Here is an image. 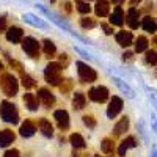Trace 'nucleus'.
Instances as JSON below:
<instances>
[{
    "label": "nucleus",
    "instance_id": "obj_2",
    "mask_svg": "<svg viewBox=\"0 0 157 157\" xmlns=\"http://www.w3.org/2000/svg\"><path fill=\"white\" fill-rule=\"evenodd\" d=\"M44 78L46 82L52 86H60V82H63L61 78V66L58 61H50L46 69H44Z\"/></svg>",
    "mask_w": 157,
    "mask_h": 157
},
{
    "label": "nucleus",
    "instance_id": "obj_39",
    "mask_svg": "<svg viewBox=\"0 0 157 157\" xmlns=\"http://www.w3.org/2000/svg\"><path fill=\"white\" fill-rule=\"evenodd\" d=\"M123 60L124 61H132L134 60V54H132V52H124V54H123Z\"/></svg>",
    "mask_w": 157,
    "mask_h": 157
},
{
    "label": "nucleus",
    "instance_id": "obj_11",
    "mask_svg": "<svg viewBox=\"0 0 157 157\" xmlns=\"http://www.w3.org/2000/svg\"><path fill=\"white\" fill-rule=\"evenodd\" d=\"M54 118L61 130H68L69 129V113L66 110H55Z\"/></svg>",
    "mask_w": 157,
    "mask_h": 157
},
{
    "label": "nucleus",
    "instance_id": "obj_42",
    "mask_svg": "<svg viewBox=\"0 0 157 157\" xmlns=\"http://www.w3.org/2000/svg\"><path fill=\"white\" fill-rule=\"evenodd\" d=\"M112 3L116 5V6H121V5L124 3V0H112Z\"/></svg>",
    "mask_w": 157,
    "mask_h": 157
},
{
    "label": "nucleus",
    "instance_id": "obj_18",
    "mask_svg": "<svg viewBox=\"0 0 157 157\" xmlns=\"http://www.w3.org/2000/svg\"><path fill=\"white\" fill-rule=\"evenodd\" d=\"M24 104L30 112H36L39 109V101H38V96L32 94V93H27L24 94Z\"/></svg>",
    "mask_w": 157,
    "mask_h": 157
},
{
    "label": "nucleus",
    "instance_id": "obj_10",
    "mask_svg": "<svg viewBox=\"0 0 157 157\" xmlns=\"http://www.w3.org/2000/svg\"><path fill=\"white\" fill-rule=\"evenodd\" d=\"M138 19H140V10H137L135 6L129 8L127 14H126V24H127V25H129V27L132 29V30L138 29V25H140Z\"/></svg>",
    "mask_w": 157,
    "mask_h": 157
},
{
    "label": "nucleus",
    "instance_id": "obj_17",
    "mask_svg": "<svg viewBox=\"0 0 157 157\" xmlns=\"http://www.w3.org/2000/svg\"><path fill=\"white\" fill-rule=\"evenodd\" d=\"M110 24L112 25H116V27H121L124 24V11L121 6H116L113 10V13L110 14Z\"/></svg>",
    "mask_w": 157,
    "mask_h": 157
},
{
    "label": "nucleus",
    "instance_id": "obj_36",
    "mask_svg": "<svg viewBox=\"0 0 157 157\" xmlns=\"http://www.w3.org/2000/svg\"><path fill=\"white\" fill-rule=\"evenodd\" d=\"M101 27H102V30H104V33H105V35H113V25H109L105 22H102Z\"/></svg>",
    "mask_w": 157,
    "mask_h": 157
},
{
    "label": "nucleus",
    "instance_id": "obj_32",
    "mask_svg": "<svg viewBox=\"0 0 157 157\" xmlns=\"http://www.w3.org/2000/svg\"><path fill=\"white\" fill-rule=\"evenodd\" d=\"M145 63L146 64H157V52L155 50H146Z\"/></svg>",
    "mask_w": 157,
    "mask_h": 157
},
{
    "label": "nucleus",
    "instance_id": "obj_14",
    "mask_svg": "<svg viewBox=\"0 0 157 157\" xmlns=\"http://www.w3.org/2000/svg\"><path fill=\"white\" fill-rule=\"evenodd\" d=\"M138 145L137 143V140H135V137H127V138H124L123 141H121V145H120V148H118V155H121V157H124L126 155V152L130 149V148H135Z\"/></svg>",
    "mask_w": 157,
    "mask_h": 157
},
{
    "label": "nucleus",
    "instance_id": "obj_31",
    "mask_svg": "<svg viewBox=\"0 0 157 157\" xmlns=\"http://www.w3.org/2000/svg\"><path fill=\"white\" fill-rule=\"evenodd\" d=\"M80 25H82V29L88 30V29H94L96 25H98V22L93 17H82L80 19Z\"/></svg>",
    "mask_w": 157,
    "mask_h": 157
},
{
    "label": "nucleus",
    "instance_id": "obj_38",
    "mask_svg": "<svg viewBox=\"0 0 157 157\" xmlns=\"http://www.w3.org/2000/svg\"><path fill=\"white\" fill-rule=\"evenodd\" d=\"M0 32H6V19H5V16H0Z\"/></svg>",
    "mask_w": 157,
    "mask_h": 157
},
{
    "label": "nucleus",
    "instance_id": "obj_3",
    "mask_svg": "<svg viewBox=\"0 0 157 157\" xmlns=\"http://www.w3.org/2000/svg\"><path fill=\"white\" fill-rule=\"evenodd\" d=\"M0 118L8 124H17L19 123V112H17L14 104H11L10 101H3L0 104Z\"/></svg>",
    "mask_w": 157,
    "mask_h": 157
},
{
    "label": "nucleus",
    "instance_id": "obj_46",
    "mask_svg": "<svg viewBox=\"0 0 157 157\" xmlns=\"http://www.w3.org/2000/svg\"><path fill=\"white\" fill-rule=\"evenodd\" d=\"M93 157H101V155H99V154H96V155H93Z\"/></svg>",
    "mask_w": 157,
    "mask_h": 157
},
{
    "label": "nucleus",
    "instance_id": "obj_23",
    "mask_svg": "<svg viewBox=\"0 0 157 157\" xmlns=\"http://www.w3.org/2000/svg\"><path fill=\"white\" fill-rule=\"evenodd\" d=\"M141 27L145 29V32L154 33L157 30V24H155V21L151 16H146V17H143V21H141Z\"/></svg>",
    "mask_w": 157,
    "mask_h": 157
},
{
    "label": "nucleus",
    "instance_id": "obj_40",
    "mask_svg": "<svg viewBox=\"0 0 157 157\" xmlns=\"http://www.w3.org/2000/svg\"><path fill=\"white\" fill-rule=\"evenodd\" d=\"M71 6H72V5H71V3H68V2H66V3H63V5H61V8H63L64 11H66V13H68V14H69V13L72 11V8H71Z\"/></svg>",
    "mask_w": 157,
    "mask_h": 157
},
{
    "label": "nucleus",
    "instance_id": "obj_47",
    "mask_svg": "<svg viewBox=\"0 0 157 157\" xmlns=\"http://www.w3.org/2000/svg\"><path fill=\"white\" fill-rule=\"evenodd\" d=\"M86 2H90V0H86Z\"/></svg>",
    "mask_w": 157,
    "mask_h": 157
},
{
    "label": "nucleus",
    "instance_id": "obj_33",
    "mask_svg": "<svg viewBox=\"0 0 157 157\" xmlns=\"http://www.w3.org/2000/svg\"><path fill=\"white\" fill-rule=\"evenodd\" d=\"M71 88H72V80H71V78H66V80H63V83H60V91L63 94L69 93Z\"/></svg>",
    "mask_w": 157,
    "mask_h": 157
},
{
    "label": "nucleus",
    "instance_id": "obj_41",
    "mask_svg": "<svg viewBox=\"0 0 157 157\" xmlns=\"http://www.w3.org/2000/svg\"><path fill=\"white\" fill-rule=\"evenodd\" d=\"M141 2H143V0H129V3L132 5V6H137V5L141 3Z\"/></svg>",
    "mask_w": 157,
    "mask_h": 157
},
{
    "label": "nucleus",
    "instance_id": "obj_7",
    "mask_svg": "<svg viewBox=\"0 0 157 157\" xmlns=\"http://www.w3.org/2000/svg\"><path fill=\"white\" fill-rule=\"evenodd\" d=\"M121 110H123V99L120 96H113L109 102V107H107V116L110 120H113V118L118 116V113Z\"/></svg>",
    "mask_w": 157,
    "mask_h": 157
},
{
    "label": "nucleus",
    "instance_id": "obj_24",
    "mask_svg": "<svg viewBox=\"0 0 157 157\" xmlns=\"http://www.w3.org/2000/svg\"><path fill=\"white\" fill-rule=\"evenodd\" d=\"M148 38L146 36H138L135 39V52H138V54H141V52H146L148 50Z\"/></svg>",
    "mask_w": 157,
    "mask_h": 157
},
{
    "label": "nucleus",
    "instance_id": "obj_1",
    "mask_svg": "<svg viewBox=\"0 0 157 157\" xmlns=\"http://www.w3.org/2000/svg\"><path fill=\"white\" fill-rule=\"evenodd\" d=\"M0 88H2L5 96L14 98L17 94V91H19V82L13 74L3 72L2 75H0Z\"/></svg>",
    "mask_w": 157,
    "mask_h": 157
},
{
    "label": "nucleus",
    "instance_id": "obj_45",
    "mask_svg": "<svg viewBox=\"0 0 157 157\" xmlns=\"http://www.w3.org/2000/svg\"><path fill=\"white\" fill-rule=\"evenodd\" d=\"M2 69H3V64H2V61H0V72H2Z\"/></svg>",
    "mask_w": 157,
    "mask_h": 157
},
{
    "label": "nucleus",
    "instance_id": "obj_29",
    "mask_svg": "<svg viewBox=\"0 0 157 157\" xmlns=\"http://www.w3.org/2000/svg\"><path fill=\"white\" fill-rule=\"evenodd\" d=\"M101 151L105 154H113V140L112 138H104L101 141Z\"/></svg>",
    "mask_w": 157,
    "mask_h": 157
},
{
    "label": "nucleus",
    "instance_id": "obj_6",
    "mask_svg": "<svg viewBox=\"0 0 157 157\" xmlns=\"http://www.w3.org/2000/svg\"><path fill=\"white\" fill-rule=\"evenodd\" d=\"M88 98L93 101V102H98V104H104L105 101H109L110 98V93L105 86H93L90 91H88Z\"/></svg>",
    "mask_w": 157,
    "mask_h": 157
},
{
    "label": "nucleus",
    "instance_id": "obj_25",
    "mask_svg": "<svg viewBox=\"0 0 157 157\" xmlns=\"http://www.w3.org/2000/svg\"><path fill=\"white\" fill-rule=\"evenodd\" d=\"M115 83H116V86L120 88V90L123 91V93H126V94H127L129 98H134V96H135V93H134V90L130 88V86H129V85H127L126 82H123L121 78H116V77H115Z\"/></svg>",
    "mask_w": 157,
    "mask_h": 157
},
{
    "label": "nucleus",
    "instance_id": "obj_8",
    "mask_svg": "<svg viewBox=\"0 0 157 157\" xmlns=\"http://www.w3.org/2000/svg\"><path fill=\"white\" fill-rule=\"evenodd\" d=\"M38 101L41 102L46 109H50V107H54V104H55V96L50 93V90L39 88L38 90Z\"/></svg>",
    "mask_w": 157,
    "mask_h": 157
},
{
    "label": "nucleus",
    "instance_id": "obj_37",
    "mask_svg": "<svg viewBox=\"0 0 157 157\" xmlns=\"http://www.w3.org/2000/svg\"><path fill=\"white\" fill-rule=\"evenodd\" d=\"M3 157H21V154H19L17 149H8V151L3 154Z\"/></svg>",
    "mask_w": 157,
    "mask_h": 157
},
{
    "label": "nucleus",
    "instance_id": "obj_5",
    "mask_svg": "<svg viewBox=\"0 0 157 157\" xmlns=\"http://www.w3.org/2000/svg\"><path fill=\"white\" fill-rule=\"evenodd\" d=\"M39 47H41V44L32 36L22 39V49L30 58H39Z\"/></svg>",
    "mask_w": 157,
    "mask_h": 157
},
{
    "label": "nucleus",
    "instance_id": "obj_30",
    "mask_svg": "<svg viewBox=\"0 0 157 157\" xmlns=\"http://www.w3.org/2000/svg\"><path fill=\"white\" fill-rule=\"evenodd\" d=\"M75 6H77V11L82 13V14H88L91 11V6L88 2H83V0H75Z\"/></svg>",
    "mask_w": 157,
    "mask_h": 157
},
{
    "label": "nucleus",
    "instance_id": "obj_16",
    "mask_svg": "<svg viewBox=\"0 0 157 157\" xmlns=\"http://www.w3.org/2000/svg\"><path fill=\"white\" fill-rule=\"evenodd\" d=\"M94 13H96V16H99V17L109 16V13H110V5H109L107 0H96Z\"/></svg>",
    "mask_w": 157,
    "mask_h": 157
},
{
    "label": "nucleus",
    "instance_id": "obj_27",
    "mask_svg": "<svg viewBox=\"0 0 157 157\" xmlns=\"http://www.w3.org/2000/svg\"><path fill=\"white\" fill-rule=\"evenodd\" d=\"M24 19L27 21L29 24L35 25V27H39V29H46V27H47V25H46V22H44V21H41V19H38V17H35L33 14H25V16H24Z\"/></svg>",
    "mask_w": 157,
    "mask_h": 157
},
{
    "label": "nucleus",
    "instance_id": "obj_35",
    "mask_svg": "<svg viewBox=\"0 0 157 157\" xmlns=\"http://www.w3.org/2000/svg\"><path fill=\"white\" fill-rule=\"evenodd\" d=\"M58 64L61 66V69L68 68V64H69V58H68V55H66V54H61V55L58 57Z\"/></svg>",
    "mask_w": 157,
    "mask_h": 157
},
{
    "label": "nucleus",
    "instance_id": "obj_28",
    "mask_svg": "<svg viewBox=\"0 0 157 157\" xmlns=\"http://www.w3.org/2000/svg\"><path fill=\"white\" fill-rule=\"evenodd\" d=\"M21 82H22V85H24V88H25V90H30V88H33V86L36 85L35 78H32L29 74H25V72H22V74H21Z\"/></svg>",
    "mask_w": 157,
    "mask_h": 157
},
{
    "label": "nucleus",
    "instance_id": "obj_13",
    "mask_svg": "<svg viewBox=\"0 0 157 157\" xmlns=\"http://www.w3.org/2000/svg\"><path fill=\"white\" fill-rule=\"evenodd\" d=\"M116 43L120 44L121 47H126L127 49L129 46L134 44V36H132V33H130V32L121 30V32L116 33Z\"/></svg>",
    "mask_w": 157,
    "mask_h": 157
},
{
    "label": "nucleus",
    "instance_id": "obj_4",
    "mask_svg": "<svg viewBox=\"0 0 157 157\" xmlns=\"http://www.w3.org/2000/svg\"><path fill=\"white\" fill-rule=\"evenodd\" d=\"M75 64H77V74H78L80 82H83V83H93V82H96L98 72L93 68L88 66V64L83 63V61H77Z\"/></svg>",
    "mask_w": 157,
    "mask_h": 157
},
{
    "label": "nucleus",
    "instance_id": "obj_19",
    "mask_svg": "<svg viewBox=\"0 0 157 157\" xmlns=\"http://www.w3.org/2000/svg\"><path fill=\"white\" fill-rule=\"evenodd\" d=\"M38 129L41 130V134L44 137H52L54 135V127H52L50 121H47L46 118H41V120H38Z\"/></svg>",
    "mask_w": 157,
    "mask_h": 157
},
{
    "label": "nucleus",
    "instance_id": "obj_34",
    "mask_svg": "<svg viewBox=\"0 0 157 157\" xmlns=\"http://www.w3.org/2000/svg\"><path fill=\"white\" fill-rule=\"evenodd\" d=\"M83 124L88 127V129H94L96 127V120H94V116H91V115H85L83 118Z\"/></svg>",
    "mask_w": 157,
    "mask_h": 157
},
{
    "label": "nucleus",
    "instance_id": "obj_43",
    "mask_svg": "<svg viewBox=\"0 0 157 157\" xmlns=\"http://www.w3.org/2000/svg\"><path fill=\"white\" fill-rule=\"evenodd\" d=\"M152 157H157V148H154V151H152Z\"/></svg>",
    "mask_w": 157,
    "mask_h": 157
},
{
    "label": "nucleus",
    "instance_id": "obj_9",
    "mask_svg": "<svg viewBox=\"0 0 157 157\" xmlns=\"http://www.w3.org/2000/svg\"><path fill=\"white\" fill-rule=\"evenodd\" d=\"M36 123L35 121H32V120H25L22 124H21V127H19V134H21V137H24V138H30V137H33L35 134H36Z\"/></svg>",
    "mask_w": 157,
    "mask_h": 157
},
{
    "label": "nucleus",
    "instance_id": "obj_44",
    "mask_svg": "<svg viewBox=\"0 0 157 157\" xmlns=\"http://www.w3.org/2000/svg\"><path fill=\"white\" fill-rule=\"evenodd\" d=\"M152 43H154V46L157 47V36H154V39H152Z\"/></svg>",
    "mask_w": 157,
    "mask_h": 157
},
{
    "label": "nucleus",
    "instance_id": "obj_22",
    "mask_svg": "<svg viewBox=\"0 0 157 157\" xmlns=\"http://www.w3.org/2000/svg\"><path fill=\"white\" fill-rule=\"evenodd\" d=\"M69 143L72 145L74 149H83L86 146V143H85V138L80 135V134H72L69 137Z\"/></svg>",
    "mask_w": 157,
    "mask_h": 157
},
{
    "label": "nucleus",
    "instance_id": "obj_12",
    "mask_svg": "<svg viewBox=\"0 0 157 157\" xmlns=\"http://www.w3.org/2000/svg\"><path fill=\"white\" fill-rule=\"evenodd\" d=\"M6 39H8L10 43H13V44L22 43V39H24V32H22V29H19V27H10V29L6 30Z\"/></svg>",
    "mask_w": 157,
    "mask_h": 157
},
{
    "label": "nucleus",
    "instance_id": "obj_15",
    "mask_svg": "<svg viewBox=\"0 0 157 157\" xmlns=\"http://www.w3.org/2000/svg\"><path fill=\"white\" fill-rule=\"evenodd\" d=\"M16 140V135L11 129H3L0 130V148H6L10 146L13 141Z\"/></svg>",
    "mask_w": 157,
    "mask_h": 157
},
{
    "label": "nucleus",
    "instance_id": "obj_26",
    "mask_svg": "<svg viewBox=\"0 0 157 157\" xmlns=\"http://www.w3.org/2000/svg\"><path fill=\"white\" fill-rule=\"evenodd\" d=\"M43 49H44V54L49 57V58H52L55 55V52H57V47H55V44L50 41V39H44L43 41Z\"/></svg>",
    "mask_w": 157,
    "mask_h": 157
},
{
    "label": "nucleus",
    "instance_id": "obj_21",
    "mask_svg": "<svg viewBox=\"0 0 157 157\" xmlns=\"http://www.w3.org/2000/svg\"><path fill=\"white\" fill-rule=\"evenodd\" d=\"M85 105H86V96L83 93H80V91H77L72 99V107L75 110H82V109H85Z\"/></svg>",
    "mask_w": 157,
    "mask_h": 157
},
{
    "label": "nucleus",
    "instance_id": "obj_20",
    "mask_svg": "<svg viewBox=\"0 0 157 157\" xmlns=\"http://www.w3.org/2000/svg\"><path fill=\"white\" fill-rule=\"evenodd\" d=\"M127 129H129V118L127 116H123L120 121H118L113 127V134L118 137V135H121L124 132H127Z\"/></svg>",
    "mask_w": 157,
    "mask_h": 157
}]
</instances>
